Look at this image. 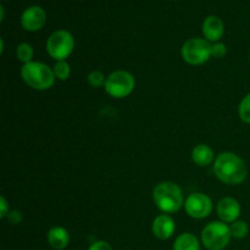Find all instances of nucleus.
<instances>
[{"mask_svg": "<svg viewBox=\"0 0 250 250\" xmlns=\"http://www.w3.org/2000/svg\"><path fill=\"white\" fill-rule=\"evenodd\" d=\"M214 173L221 182L237 186L246 181L248 171L246 163L238 155L231 151H225L215 159Z\"/></svg>", "mask_w": 250, "mask_h": 250, "instance_id": "obj_1", "label": "nucleus"}, {"mask_svg": "<svg viewBox=\"0 0 250 250\" xmlns=\"http://www.w3.org/2000/svg\"><path fill=\"white\" fill-rule=\"evenodd\" d=\"M153 199L156 208L164 214H176L185 205L182 189L173 182H161L154 188Z\"/></svg>", "mask_w": 250, "mask_h": 250, "instance_id": "obj_2", "label": "nucleus"}, {"mask_svg": "<svg viewBox=\"0 0 250 250\" xmlns=\"http://www.w3.org/2000/svg\"><path fill=\"white\" fill-rule=\"evenodd\" d=\"M21 77L27 85L36 90H46L55 83L53 68L39 61H31L21 67Z\"/></svg>", "mask_w": 250, "mask_h": 250, "instance_id": "obj_3", "label": "nucleus"}, {"mask_svg": "<svg viewBox=\"0 0 250 250\" xmlns=\"http://www.w3.org/2000/svg\"><path fill=\"white\" fill-rule=\"evenodd\" d=\"M200 238L208 250H224L231 242V229L225 222L212 221L203 229Z\"/></svg>", "mask_w": 250, "mask_h": 250, "instance_id": "obj_4", "label": "nucleus"}, {"mask_svg": "<svg viewBox=\"0 0 250 250\" xmlns=\"http://www.w3.org/2000/svg\"><path fill=\"white\" fill-rule=\"evenodd\" d=\"M134 85H136V80L131 72L117 70L107 76L104 88L105 92L112 98L122 99V98L128 97L133 92Z\"/></svg>", "mask_w": 250, "mask_h": 250, "instance_id": "obj_5", "label": "nucleus"}, {"mask_svg": "<svg viewBox=\"0 0 250 250\" xmlns=\"http://www.w3.org/2000/svg\"><path fill=\"white\" fill-rule=\"evenodd\" d=\"M75 48L73 36L66 29L55 31L46 41V51L56 61L66 60Z\"/></svg>", "mask_w": 250, "mask_h": 250, "instance_id": "obj_6", "label": "nucleus"}, {"mask_svg": "<svg viewBox=\"0 0 250 250\" xmlns=\"http://www.w3.org/2000/svg\"><path fill=\"white\" fill-rule=\"evenodd\" d=\"M212 44L203 38H190L181 49L182 59L189 65H202L212 56Z\"/></svg>", "mask_w": 250, "mask_h": 250, "instance_id": "obj_7", "label": "nucleus"}, {"mask_svg": "<svg viewBox=\"0 0 250 250\" xmlns=\"http://www.w3.org/2000/svg\"><path fill=\"white\" fill-rule=\"evenodd\" d=\"M186 212L193 219H205L212 211V200L204 193H192L185 202Z\"/></svg>", "mask_w": 250, "mask_h": 250, "instance_id": "obj_8", "label": "nucleus"}, {"mask_svg": "<svg viewBox=\"0 0 250 250\" xmlns=\"http://www.w3.org/2000/svg\"><path fill=\"white\" fill-rule=\"evenodd\" d=\"M46 22V14L43 7L41 6H29L22 12L21 24L26 31L37 32L43 28Z\"/></svg>", "mask_w": 250, "mask_h": 250, "instance_id": "obj_9", "label": "nucleus"}, {"mask_svg": "<svg viewBox=\"0 0 250 250\" xmlns=\"http://www.w3.org/2000/svg\"><path fill=\"white\" fill-rule=\"evenodd\" d=\"M217 215L225 224H233L241 215V205L232 197L222 198L217 204Z\"/></svg>", "mask_w": 250, "mask_h": 250, "instance_id": "obj_10", "label": "nucleus"}, {"mask_svg": "<svg viewBox=\"0 0 250 250\" xmlns=\"http://www.w3.org/2000/svg\"><path fill=\"white\" fill-rule=\"evenodd\" d=\"M153 234L160 241H166L171 238L176 231V224L172 217L167 214H161L154 219L151 225Z\"/></svg>", "mask_w": 250, "mask_h": 250, "instance_id": "obj_11", "label": "nucleus"}, {"mask_svg": "<svg viewBox=\"0 0 250 250\" xmlns=\"http://www.w3.org/2000/svg\"><path fill=\"white\" fill-rule=\"evenodd\" d=\"M225 24L222 20L217 16H209L203 22V34L205 36L207 41L217 42L224 37Z\"/></svg>", "mask_w": 250, "mask_h": 250, "instance_id": "obj_12", "label": "nucleus"}, {"mask_svg": "<svg viewBox=\"0 0 250 250\" xmlns=\"http://www.w3.org/2000/svg\"><path fill=\"white\" fill-rule=\"evenodd\" d=\"M46 239H48L49 246L55 250H62L70 244V234L67 229L60 226L49 229Z\"/></svg>", "mask_w": 250, "mask_h": 250, "instance_id": "obj_13", "label": "nucleus"}, {"mask_svg": "<svg viewBox=\"0 0 250 250\" xmlns=\"http://www.w3.org/2000/svg\"><path fill=\"white\" fill-rule=\"evenodd\" d=\"M192 160L200 167L209 166L215 160L214 150L207 144H199L192 150Z\"/></svg>", "mask_w": 250, "mask_h": 250, "instance_id": "obj_14", "label": "nucleus"}, {"mask_svg": "<svg viewBox=\"0 0 250 250\" xmlns=\"http://www.w3.org/2000/svg\"><path fill=\"white\" fill-rule=\"evenodd\" d=\"M173 250H200L199 239L193 233L185 232L176 238Z\"/></svg>", "mask_w": 250, "mask_h": 250, "instance_id": "obj_15", "label": "nucleus"}, {"mask_svg": "<svg viewBox=\"0 0 250 250\" xmlns=\"http://www.w3.org/2000/svg\"><path fill=\"white\" fill-rule=\"evenodd\" d=\"M33 55H34V51H33V48H32L31 44L21 43L17 45V48H16L17 60L21 61V62H23V65L24 63L31 62L32 59H33Z\"/></svg>", "mask_w": 250, "mask_h": 250, "instance_id": "obj_16", "label": "nucleus"}, {"mask_svg": "<svg viewBox=\"0 0 250 250\" xmlns=\"http://www.w3.org/2000/svg\"><path fill=\"white\" fill-rule=\"evenodd\" d=\"M229 229H231L232 238L236 239H243L248 236L249 233V226L246 221H234L233 224L229 225Z\"/></svg>", "mask_w": 250, "mask_h": 250, "instance_id": "obj_17", "label": "nucleus"}, {"mask_svg": "<svg viewBox=\"0 0 250 250\" xmlns=\"http://www.w3.org/2000/svg\"><path fill=\"white\" fill-rule=\"evenodd\" d=\"M54 71V75L58 80L60 81H66L68 80L71 75V67H70V63L67 62L66 60L62 61H56L55 65L53 67Z\"/></svg>", "mask_w": 250, "mask_h": 250, "instance_id": "obj_18", "label": "nucleus"}, {"mask_svg": "<svg viewBox=\"0 0 250 250\" xmlns=\"http://www.w3.org/2000/svg\"><path fill=\"white\" fill-rule=\"evenodd\" d=\"M239 117L246 124H250V93L242 99L238 107Z\"/></svg>", "mask_w": 250, "mask_h": 250, "instance_id": "obj_19", "label": "nucleus"}, {"mask_svg": "<svg viewBox=\"0 0 250 250\" xmlns=\"http://www.w3.org/2000/svg\"><path fill=\"white\" fill-rule=\"evenodd\" d=\"M106 78L105 75L100 71H92V72L88 75V82L92 85L93 88H100L104 87L105 83H106Z\"/></svg>", "mask_w": 250, "mask_h": 250, "instance_id": "obj_20", "label": "nucleus"}, {"mask_svg": "<svg viewBox=\"0 0 250 250\" xmlns=\"http://www.w3.org/2000/svg\"><path fill=\"white\" fill-rule=\"evenodd\" d=\"M211 54H212V56H214V58H217V59L224 58V56L227 54V46L225 45L224 43H220V42H217V43H214V44H212Z\"/></svg>", "mask_w": 250, "mask_h": 250, "instance_id": "obj_21", "label": "nucleus"}, {"mask_svg": "<svg viewBox=\"0 0 250 250\" xmlns=\"http://www.w3.org/2000/svg\"><path fill=\"white\" fill-rule=\"evenodd\" d=\"M88 250H112V247L105 241H97L90 244Z\"/></svg>", "mask_w": 250, "mask_h": 250, "instance_id": "obj_22", "label": "nucleus"}, {"mask_svg": "<svg viewBox=\"0 0 250 250\" xmlns=\"http://www.w3.org/2000/svg\"><path fill=\"white\" fill-rule=\"evenodd\" d=\"M9 212V203L4 197H0V217H6Z\"/></svg>", "mask_w": 250, "mask_h": 250, "instance_id": "obj_23", "label": "nucleus"}, {"mask_svg": "<svg viewBox=\"0 0 250 250\" xmlns=\"http://www.w3.org/2000/svg\"><path fill=\"white\" fill-rule=\"evenodd\" d=\"M7 216H9V221L11 222V224H20L21 222V212L16 211V210H14V211H10L9 214H7Z\"/></svg>", "mask_w": 250, "mask_h": 250, "instance_id": "obj_24", "label": "nucleus"}, {"mask_svg": "<svg viewBox=\"0 0 250 250\" xmlns=\"http://www.w3.org/2000/svg\"><path fill=\"white\" fill-rule=\"evenodd\" d=\"M0 12H1V16H0V20H1V21H2V20H4V6H2V5H1V6H0Z\"/></svg>", "mask_w": 250, "mask_h": 250, "instance_id": "obj_25", "label": "nucleus"}, {"mask_svg": "<svg viewBox=\"0 0 250 250\" xmlns=\"http://www.w3.org/2000/svg\"><path fill=\"white\" fill-rule=\"evenodd\" d=\"M249 61H250V55H249Z\"/></svg>", "mask_w": 250, "mask_h": 250, "instance_id": "obj_26", "label": "nucleus"}]
</instances>
